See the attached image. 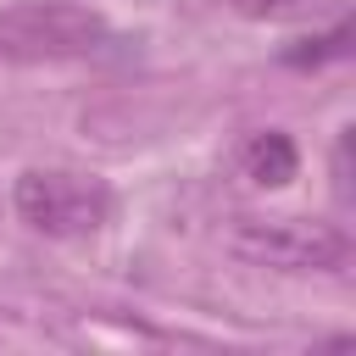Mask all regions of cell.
I'll use <instances>...</instances> for the list:
<instances>
[{
    "label": "cell",
    "instance_id": "3",
    "mask_svg": "<svg viewBox=\"0 0 356 356\" xmlns=\"http://www.w3.org/2000/svg\"><path fill=\"white\" fill-rule=\"evenodd\" d=\"M234 256L278 273H334L350 261V239L317 217H234L228 228Z\"/></svg>",
    "mask_w": 356,
    "mask_h": 356
},
{
    "label": "cell",
    "instance_id": "5",
    "mask_svg": "<svg viewBox=\"0 0 356 356\" xmlns=\"http://www.w3.org/2000/svg\"><path fill=\"white\" fill-rule=\"evenodd\" d=\"M345 50H350V22H339V28L317 33V39H300L295 50H284V61L289 67H323V61H339Z\"/></svg>",
    "mask_w": 356,
    "mask_h": 356
},
{
    "label": "cell",
    "instance_id": "7",
    "mask_svg": "<svg viewBox=\"0 0 356 356\" xmlns=\"http://www.w3.org/2000/svg\"><path fill=\"white\" fill-rule=\"evenodd\" d=\"M245 17H284V11H300L306 0H234Z\"/></svg>",
    "mask_w": 356,
    "mask_h": 356
},
{
    "label": "cell",
    "instance_id": "6",
    "mask_svg": "<svg viewBox=\"0 0 356 356\" xmlns=\"http://www.w3.org/2000/svg\"><path fill=\"white\" fill-rule=\"evenodd\" d=\"M334 195H339V206H350V134H339V145H334Z\"/></svg>",
    "mask_w": 356,
    "mask_h": 356
},
{
    "label": "cell",
    "instance_id": "4",
    "mask_svg": "<svg viewBox=\"0 0 356 356\" xmlns=\"http://www.w3.org/2000/svg\"><path fill=\"white\" fill-rule=\"evenodd\" d=\"M239 167H245V178H250L256 189H284V184L300 172V150H295V139H289L284 128H261V134L245 139Z\"/></svg>",
    "mask_w": 356,
    "mask_h": 356
},
{
    "label": "cell",
    "instance_id": "1",
    "mask_svg": "<svg viewBox=\"0 0 356 356\" xmlns=\"http://www.w3.org/2000/svg\"><path fill=\"white\" fill-rule=\"evenodd\" d=\"M17 217L44 234V239H83L95 228H106L111 217V189L95 172H72V167H28L11 189Z\"/></svg>",
    "mask_w": 356,
    "mask_h": 356
},
{
    "label": "cell",
    "instance_id": "2",
    "mask_svg": "<svg viewBox=\"0 0 356 356\" xmlns=\"http://www.w3.org/2000/svg\"><path fill=\"white\" fill-rule=\"evenodd\" d=\"M106 17L78 0H28L0 11V61H67L106 44Z\"/></svg>",
    "mask_w": 356,
    "mask_h": 356
}]
</instances>
